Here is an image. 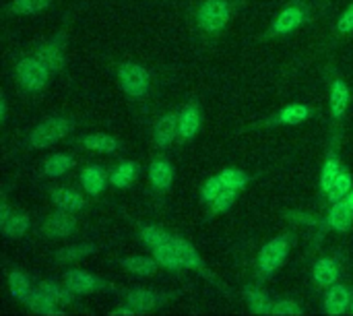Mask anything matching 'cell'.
<instances>
[{
    "instance_id": "ba28073f",
    "label": "cell",
    "mask_w": 353,
    "mask_h": 316,
    "mask_svg": "<svg viewBox=\"0 0 353 316\" xmlns=\"http://www.w3.org/2000/svg\"><path fill=\"white\" fill-rule=\"evenodd\" d=\"M64 48H66V37H64V31L54 35L50 41H46L43 46L37 48V58L46 62V66L52 70V72H58L62 70L64 66Z\"/></svg>"
},
{
    "instance_id": "8d00e7d4",
    "label": "cell",
    "mask_w": 353,
    "mask_h": 316,
    "mask_svg": "<svg viewBox=\"0 0 353 316\" xmlns=\"http://www.w3.org/2000/svg\"><path fill=\"white\" fill-rule=\"evenodd\" d=\"M238 192H240V190L225 188L213 203H209V205H211V213H225L228 209H232V205H234L236 199H238Z\"/></svg>"
},
{
    "instance_id": "7402d4cb",
    "label": "cell",
    "mask_w": 353,
    "mask_h": 316,
    "mask_svg": "<svg viewBox=\"0 0 353 316\" xmlns=\"http://www.w3.org/2000/svg\"><path fill=\"white\" fill-rule=\"evenodd\" d=\"M81 145L85 149L99 151V153H116L120 149V141L112 135H105V132H93V135L83 137Z\"/></svg>"
},
{
    "instance_id": "f1b7e54d",
    "label": "cell",
    "mask_w": 353,
    "mask_h": 316,
    "mask_svg": "<svg viewBox=\"0 0 353 316\" xmlns=\"http://www.w3.org/2000/svg\"><path fill=\"white\" fill-rule=\"evenodd\" d=\"M8 288H10L12 298H17L19 302H25V304H27V300L31 298V292H33L27 275L21 273V271H12L8 275Z\"/></svg>"
},
{
    "instance_id": "5b68a950",
    "label": "cell",
    "mask_w": 353,
    "mask_h": 316,
    "mask_svg": "<svg viewBox=\"0 0 353 316\" xmlns=\"http://www.w3.org/2000/svg\"><path fill=\"white\" fill-rule=\"evenodd\" d=\"M290 255V236H277L271 242H267L259 255V273L261 277H271L273 273H277L281 269V265L285 263Z\"/></svg>"
},
{
    "instance_id": "e0dca14e",
    "label": "cell",
    "mask_w": 353,
    "mask_h": 316,
    "mask_svg": "<svg viewBox=\"0 0 353 316\" xmlns=\"http://www.w3.org/2000/svg\"><path fill=\"white\" fill-rule=\"evenodd\" d=\"M105 182H108V172L101 166H89L81 174V184L85 192H89L91 197L101 195L105 190Z\"/></svg>"
},
{
    "instance_id": "7bdbcfd3",
    "label": "cell",
    "mask_w": 353,
    "mask_h": 316,
    "mask_svg": "<svg viewBox=\"0 0 353 316\" xmlns=\"http://www.w3.org/2000/svg\"><path fill=\"white\" fill-rule=\"evenodd\" d=\"M347 203H350V205H352V209H353V188H352V192H350V195H347Z\"/></svg>"
},
{
    "instance_id": "277c9868",
    "label": "cell",
    "mask_w": 353,
    "mask_h": 316,
    "mask_svg": "<svg viewBox=\"0 0 353 316\" xmlns=\"http://www.w3.org/2000/svg\"><path fill=\"white\" fill-rule=\"evenodd\" d=\"M118 81H120L122 91L132 99H143L151 87L149 70L134 62H124L118 66Z\"/></svg>"
},
{
    "instance_id": "8fae6325",
    "label": "cell",
    "mask_w": 353,
    "mask_h": 316,
    "mask_svg": "<svg viewBox=\"0 0 353 316\" xmlns=\"http://www.w3.org/2000/svg\"><path fill=\"white\" fill-rule=\"evenodd\" d=\"M74 230H77V219L70 215V211L64 209L52 213L43 224V234L48 238H68L74 234Z\"/></svg>"
},
{
    "instance_id": "4fadbf2b",
    "label": "cell",
    "mask_w": 353,
    "mask_h": 316,
    "mask_svg": "<svg viewBox=\"0 0 353 316\" xmlns=\"http://www.w3.org/2000/svg\"><path fill=\"white\" fill-rule=\"evenodd\" d=\"M178 124H180V114L178 112H170L165 116H161L155 124V130H153V139H155V145L159 149H168L172 147V143L178 139Z\"/></svg>"
},
{
    "instance_id": "e575fe53",
    "label": "cell",
    "mask_w": 353,
    "mask_h": 316,
    "mask_svg": "<svg viewBox=\"0 0 353 316\" xmlns=\"http://www.w3.org/2000/svg\"><path fill=\"white\" fill-rule=\"evenodd\" d=\"M141 240L149 246V248H157L161 244H168L172 240V234H168L165 230L157 228V226H145L141 230Z\"/></svg>"
},
{
    "instance_id": "d4e9b609",
    "label": "cell",
    "mask_w": 353,
    "mask_h": 316,
    "mask_svg": "<svg viewBox=\"0 0 353 316\" xmlns=\"http://www.w3.org/2000/svg\"><path fill=\"white\" fill-rule=\"evenodd\" d=\"M29 217L25 213H10L4 221H0V228H2V234L6 238H21L25 236V232L29 230Z\"/></svg>"
},
{
    "instance_id": "30bf717a",
    "label": "cell",
    "mask_w": 353,
    "mask_h": 316,
    "mask_svg": "<svg viewBox=\"0 0 353 316\" xmlns=\"http://www.w3.org/2000/svg\"><path fill=\"white\" fill-rule=\"evenodd\" d=\"M350 101H352L350 85L343 79H335L331 85V93H329V108H331V116L337 124L343 122V118L350 110Z\"/></svg>"
},
{
    "instance_id": "7c38bea8",
    "label": "cell",
    "mask_w": 353,
    "mask_h": 316,
    "mask_svg": "<svg viewBox=\"0 0 353 316\" xmlns=\"http://www.w3.org/2000/svg\"><path fill=\"white\" fill-rule=\"evenodd\" d=\"M201 122H203V114L201 108L196 103H188L182 112H180V124H178V141L180 143H190L196 132L201 130Z\"/></svg>"
},
{
    "instance_id": "ab89813d",
    "label": "cell",
    "mask_w": 353,
    "mask_h": 316,
    "mask_svg": "<svg viewBox=\"0 0 353 316\" xmlns=\"http://www.w3.org/2000/svg\"><path fill=\"white\" fill-rule=\"evenodd\" d=\"M337 31L343 33V35L353 31V2L343 10V14L339 17V21H337Z\"/></svg>"
},
{
    "instance_id": "9a60e30c",
    "label": "cell",
    "mask_w": 353,
    "mask_h": 316,
    "mask_svg": "<svg viewBox=\"0 0 353 316\" xmlns=\"http://www.w3.org/2000/svg\"><path fill=\"white\" fill-rule=\"evenodd\" d=\"M327 228L335 230V232H350L353 226V209L352 205L347 203V199L333 203L329 217H327Z\"/></svg>"
},
{
    "instance_id": "836d02e7",
    "label": "cell",
    "mask_w": 353,
    "mask_h": 316,
    "mask_svg": "<svg viewBox=\"0 0 353 316\" xmlns=\"http://www.w3.org/2000/svg\"><path fill=\"white\" fill-rule=\"evenodd\" d=\"M52 4V0H12L8 6L10 14H37L46 10Z\"/></svg>"
},
{
    "instance_id": "5bb4252c",
    "label": "cell",
    "mask_w": 353,
    "mask_h": 316,
    "mask_svg": "<svg viewBox=\"0 0 353 316\" xmlns=\"http://www.w3.org/2000/svg\"><path fill=\"white\" fill-rule=\"evenodd\" d=\"M170 296L168 294H157V292H151V290H132L126 294V302L137 310V313H149L153 310L155 306L168 302Z\"/></svg>"
},
{
    "instance_id": "3957f363",
    "label": "cell",
    "mask_w": 353,
    "mask_h": 316,
    "mask_svg": "<svg viewBox=\"0 0 353 316\" xmlns=\"http://www.w3.org/2000/svg\"><path fill=\"white\" fill-rule=\"evenodd\" d=\"M50 72L52 70L37 56L21 58L14 66V77L21 83V87L27 91H41L50 81Z\"/></svg>"
},
{
    "instance_id": "484cf974",
    "label": "cell",
    "mask_w": 353,
    "mask_h": 316,
    "mask_svg": "<svg viewBox=\"0 0 353 316\" xmlns=\"http://www.w3.org/2000/svg\"><path fill=\"white\" fill-rule=\"evenodd\" d=\"M157 261L155 257L149 259V257H128V259H122V267L128 271V273H134V275H141V277H149L157 271Z\"/></svg>"
},
{
    "instance_id": "ee69618b",
    "label": "cell",
    "mask_w": 353,
    "mask_h": 316,
    "mask_svg": "<svg viewBox=\"0 0 353 316\" xmlns=\"http://www.w3.org/2000/svg\"><path fill=\"white\" fill-rule=\"evenodd\" d=\"M350 308H352V315H353V294H352V306H350Z\"/></svg>"
},
{
    "instance_id": "2e32d148",
    "label": "cell",
    "mask_w": 353,
    "mask_h": 316,
    "mask_svg": "<svg viewBox=\"0 0 353 316\" xmlns=\"http://www.w3.org/2000/svg\"><path fill=\"white\" fill-rule=\"evenodd\" d=\"M352 306V292L345 286H331L325 296V313L327 315H343Z\"/></svg>"
},
{
    "instance_id": "60d3db41",
    "label": "cell",
    "mask_w": 353,
    "mask_h": 316,
    "mask_svg": "<svg viewBox=\"0 0 353 316\" xmlns=\"http://www.w3.org/2000/svg\"><path fill=\"white\" fill-rule=\"evenodd\" d=\"M6 116H8V106H6V97L2 95V99H0V118L6 120Z\"/></svg>"
},
{
    "instance_id": "cb8c5ba5",
    "label": "cell",
    "mask_w": 353,
    "mask_h": 316,
    "mask_svg": "<svg viewBox=\"0 0 353 316\" xmlns=\"http://www.w3.org/2000/svg\"><path fill=\"white\" fill-rule=\"evenodd\" d=\"M153 257H155V261H157L161 267H165V269H170V271H182V269H184V265H182V261H180V257H178V250H176V246L172 244V240H170L168 244H161V246L153 248Z\"/></svg>"
},
{
    "instance_id": "9c48e42d",
    "label": "cell",
    "mask_w": 353,
    "mask_h": 316,
    "mask_svg": "<svg viewBox=\"0 0 353 316\" xmlns=\"http://www.w3.org/2000/svg\"><path fill=\"white\" fill-rule=\"evenodd\" d=\"M64 286L74 294H93V292L105 290V284L99 277L87 273V271H81V269L66 271L64 273Z\"/></svg>"
},
{
    "instance_id": "ffe728a7",
    "label": "cell",
    "mask_w": 353,
    "mask_h": 316,
    "mask_svg": "<svg viewBox=\"0 0 353 316\" xmlns=\"http://www.w3.org/2000/svg\"><path fill=\"white\" fill-rule=\"evenodd\" d=\"M310 108L304 103H290L285 106L279 114H275L273 122L275 124H283V126H296V124H304L310 118Z\"/></svg>"
},
{
    "instance_id": "b9f144b4",
    "label": "cell",
    "mask_w": 353,
    "mask_h": 316,
    "mask_svg": "<svg viewBox=\"0 0 353 316\" xmlns=\"http://www.w3.org/2000/svg\"><path fill=\"white\" fill-rule=\"evenodd\" d=\"M10 213H12V211H10V207H8L6 203H2V205H0V221H4Z\"/></svg>"
},
{
    "instance_id": "7a4b0ae2",
    "label": "cell",
    "mask_w": 353,
    "mask_h": 316,
    "mask_svg": "<svg viewBox=\"0 0 353 316\" xmlns=\"http://www.w3.org/2000/svg\"><path fill=\"white\" fill-rule=\"evenodd\" d=\"M232 19L228 0H203L196 8V25L207 33H219Z\"/></svg>"
},
{
    "instance_id": "74e56055",
    "label": "cell",
    "mask_w": 353,
    "mask_h": 316,
    "mask_svg": "<svg viewBox=\"0 0 353 316\" xmlns=\"http://www.w3.org/2000/svg\"><path fill=\"white\" fill-rule=\"evenodd\" d=\"M225 190V184L221 182V178L219 176H213V178H209L205 184H203V188H201V197L207 201V203H213L221 192Z\"/></svg>"
},
{
    "instance_id": "52a82bcc",
    "label": "cell",
    "mask_w": 353,
    "mask_h": 316,
    "mask_svg": "<svg viewBox=\"0 0 353 316\" xmlns=\"http://www.w3.org/2000/svg\"><path fill=\"white\" fill-rule=\"evenodd\" d=\"M172 244L176 246L178 257H180V261H182L184 269L196 271V273H201L205 279H209V282H213V284L217 286V279L211 275V271L207 269V265H205V263H203V259L199 257L196 248H194L188 240H184V238H180V236H172Z\"/></svg>"
},
{
    "instance_id": "4316f807",
    "label": "cell",
    "mask_w": 353,
    "mask_h": 316,
    "mask_svg": "<svg viewBox=\"0 0 353 316\" xmlns=\"http://www.w3.org/2000/svg\"><path fill=\"white\" fill-rule=\"evenodd\" d=\"M74 168V159L66 153H56L52 155L50 159H46L43 164V174L50 176V178H60L64 176L66 172H70Z\"/></svg>"
},
{
    "instance_id": "44dd1931",
    "label": "cell",
    "mask_w": 353,
    "mask_h": 316,
    "mask_svg": "<svg viewBox=\"0 0 353 316\" xmlns=\"http://www.w3.org/2000/svg\"><path fill=\"white\" fill-rule=\"evenodd\" d=\"M341 172V159H339V153H337V141L333 143V147L329 149V155L325 159V166H323V172H321V190L327 195L331 184L335 182V178L339 176Z\"/></svg>"
},
{
    "instance_id": "d590c367",
    "label": "cell",
    "mask_w": 353,
    "mask_h": 316,
    "mask_svg": "<svg viewBox=\"0 0 353 316\" xmlns=\"http://www.w3.org/2000/svg\"><path fill=\"white\" fill-rule=\"evenodd\" d=\"M219 178L225 184V188H234V190H242L248 184V176L242 170H238V168H225L219 174Z\"/></svg>"
},
{
    "instance_id": "f546056e",
    "label": "cell",
    "mask_w": 353,
    "mask_h": 316,
    "mask_svg": "<svg viewBox=\"0 0 353 316\" xmlns=\"http://www.w3.org/2000/svg\"><path fill=\"white\" fill-rule=\"evenodd\" d=\"M244 296L248 300V306L252 308L254 315H271V300H269V294L263 292L261 288H246L244 290Z\"/></svg>"
},
{
    "instance_id": "83f0119b",
    "label": "cell",
    "mask_w": 353,
    "mask_h": 316,
    "mask_svg": "<svg viewBox=\"0 0 353 316\" xmlns=\"http://www.w3.org/2000/svg\"><path fill=\"white\" fill-rule=\"evenodd\" d=\"M137 176H139V164H134V161H122L114 170V174L110 176V182L116 188H128Z\"/></svg>"
},
{
    "instance_id": "6da1fadb",
    "label": "cell",
    "mask_w": 353,
    "mask_h": 316,
    "mask_svg": "<svg viewBox=\"0 0 353 316\" xmlns=\"http://www.w3.org/2000/svg\"><path fill=\"white\" fill-rule=\"evenodd\" d=\"M74 130V120L70 118H48L43 120L31 135H29V147L33 149H46L50 145H56L58 141L66 139Z\"/></svg>"
},
{
    "instance_id": "8992f818",
    "label": "cell",
    "mask_w": 353,
    "mask_h": 316,
    "mask_svg": "<svg viewBox=\"0 0 353 316\" xmlns=\"http://www.w3.org/2000/svg\"><path fill=\"white\" fill-rule=\"evenodd\" d=\"M308 21V8L300 2L285 6L273 21L271 33L273 35H288L292 31H296L298 27H302Z\"/></svg>"
},
{
    "instance_id": "d6986e66",
    "label": "cell",
    "mask_w": 353,
    "mask_h": 316,
    "mask_svg": "<svg viewBox=\"0 0 353 316\" xmlns=\"http://www.w3.org/2000/svg\"><path fill=\"white\" fill-rule=\"evenodd\" d=\"M312 277L321 288H331L339 282V267L333 259H319L314 263Z\"/></svg>"
},
{
    "instance_id": "603a6c76",
    "label": "cell",
    "mask_w": 353,
    "mask_h": 316,
    "mask_svg": "<svg viewBox=\"0 0 353 316\" xmlns=\"http://www.w3.org/2000/svg\"><path fill=\"white\" fill-rule=\"evenodd\" d=\"M52 203H54L58 209H64V211H70V213L81 211V209H85V205H87V201H85L79 192L66 190V188L54 190V192H52Z\"/></svg>"
},
{
    "instance_id": "f35d334b",
    "label": "cell",
    "mask_w": 353,
    "mask_h": 316,
    "mask_svg": "<svg viewBox=\"0 0 353 316\" xmlns=\"http://www.w3.org/2000/svg\"><path fill=\"white\" fill-rule=\"evenodd\" d=\"M304 310L298 306V302L294 300H279V302H273V308H271V315L275 316H296L302 315Z\"/></svg>"
},
{
    "instance_id": "1f68e13d",
    "label": "cell",
    "mask_w": 353,
    "mask_h": 316,
    "mask_svg": "<svg viewBox=\"0 0 353 316\" xmlns=\"http://www.w3.org/2000/svg\"><path fill=\"white\" fill-rule=\"evenodd\" d=\"M37 288H39L48 298H52L54 304H70V302H74V292H70L66 286H58V284H54V282H41Z\"/></svg>"
},
{
    "instance_id": "d6a6232c",
    "label": "cell",
    "mask_w": 353,
    "mask_h": 316,
    "mask_svg": "<svg viewBox=\"0 0 353 316\" xmlns=\"http://www.w3.org/2000/svg\"><path fill=\"white\" fill-rule=\"evenodd\" d=\"M99 248L95 244H74V246H68V248H62L56 253V259L58 263H74V261H81L93 253H97Z\"/></svg>"
},
{
    "instance_id": "ac0fdd59",
    "label": "cell",
    "mask_w": 353,
    "mask_h": 316,
    "mask_svg": "<svg viewBox=\"0 0 353 316\" xmlns=\"http://www.w3.org/2000/svg\"><path fill=\"white\" fill-rule=\"evenodd\" d=\"M149 180L155 190H170L174 182V168L165 159H155L149 166Z\"/></svg>"
},
{
    "instance_id": "4dcf8cb0",
    "label": "cell",
    "mask_w": 353,
    "mask_h": 316,
    "mask_svg": "<svg viewBox=\"0 0 353 316\" xmlns=\"http://www.w3.org/2000/svg\"><path fill=\"white\" fill-rule=\"evenodd\" d=\"M352 184H353L352 174H350V172H345V170H341V172H339V176L335 178V182L331 184L329 192H327L329 203H339V201L347 199V195L352 192Z\"/></svg>"
}]
</instances>
